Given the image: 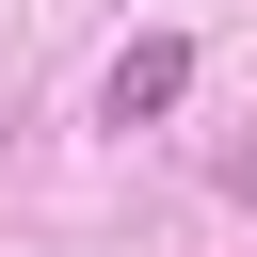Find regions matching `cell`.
<instances>
[{"label":"cell","mask_w":257,"mask_h":257,"mask_svg":"<svg viewBox=\"0 0 257 257\" xmlns=\"http://www.w3.org/2000/svg\"><path fill=\"white\" fill-rule=\"evenodd\" d=\"M177 96H193V48H177V32H145V48H112V80H96V112H112V128H161Z\"/></svg>","instance_id":"cell-1"}]
</instances>
